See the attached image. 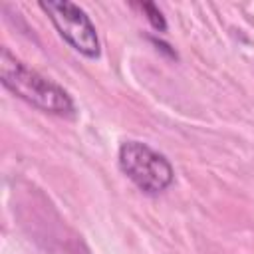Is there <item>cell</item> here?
<instances>
[{"instance_id": "4", "label": "cell", "mask_w": 254, "mask_h": 254, "mask_svg": "<svg viewBox=\"0 0 254 254\" xmlns=\"http://www.w3.org/2000/svg\"><path fill=\"white\" fill-rule=\"evenodd\" d=\"M141 8L147 12V18H149V22L153 24L155 30H159V32H165V30H167V22H165L161 10H159L153 2H145V4H141Z\"/></svg>"}, {"instance_id": "1", "label": "cell", "mask_w": 254, "mask_h": 254, "mask_svg": "<svg viewBox=\"0 0 254 254\" xmlns=\"http://www.w3.org/2000/svg\"><path fill=\"white\" fill-rule=\"evenodd\" d=\"M0 79L6 89L42 111L56 115L73 113L71 97L58 83L28 67L24 62L16 60V56H12L8 48L0 50Z\"/></svg>"}, {"instance_id": "2", "label": "cell", "mask_w": 254, "mask_h": 254, "mask_svg": "<svg viewBox=\"0 0 254 254\" xmlns=\"http://www.w3.org/2000/svg\"><path fill=\"white\" fill-rule=\"evenodd\" d=\"M119 167L141 190L151 194L165 190L175 179L171 163L139 141H127L119 147Z\"/></svg>"}, {"instance_id": "3", "label": "cell", "mask_w": 254, "mask_h": 254, "mask_svg": "<svg viewBox=\"0 0 254 254\" xmlns=\"http://www.w3.org/2000/svg\"><path fill=\"white\" fill-rule=\"evenodd\" d=\"M40 8L50 16L60 36L79 54L87 58L99 56V38L89 16L73 2H40Z\"/></svg>"}]
</instances>
